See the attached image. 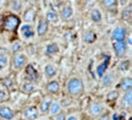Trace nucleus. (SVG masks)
<instances>
[{
  "mask_svg": "<svg viewBox=\"0 0 132 120\" xmlns=\"http://www.w3.org/2000/svg\"><path fill=\"white\" fill-rule=\"evenodd\" d=\"M66 92L70 97L80 98L85 93V83L81 77L72 76L66 82Z\"/></svg>",
  "mask_w": 132,
  "mask_h": 120,
  "instance_id": "obj_1",
  "label": "nucleus"
},
{
  "mask_svg": "<svg viewBox=\"0 0 132 120\" xmlns=\"http://www.w3.org/2000/svg\"><path fill=\"white\" fill-rule=\"evenodd\" d=\"M10 64H11V67L14 69L15 71L23 70L26 67V65L28 64V57L23 53L14 54L11 57V59H10Z\"/></svg>",
  "mask_w": 132,
  "mask_h": 120,
  "instance_id": "obj_2",
  "label": "nucleus"
},
{
  "mask_svg": "<svg viewBox=\"0 0 132 120\" xmlns=\"http://www.w3.org/2000/svg\"><path fill=\"white\" fill-rule=\"evenodd\" d=\"M128 45L126 41H121V42H113V50L115 57L119 59H125L128 53Z\"/></svg>",
  "mask_w": 132,
  "mask_h": 120,
  "instance_id": "obj_3",
  "label": "nucleus"
},
{
  "mask_svg": "<svg viewBox=\"0 0 132 120\" xmlns=\"http://www.w3.org/2000/svg\"><path fill=\"white\" fill-rule=\"evenodd\" d=\"M127 36H128V31L125 26H116V27L111 31V41H113V42L126 41Z\"/></svg>",
  "mask_w": 132,
  "mask_h": 120,
  "instance_id": "obj_4",
  "label": "nucleus"
},
{
  "mask_svg": "<svg viewBox=\"0 0 132 120\" xmlns=\"http://www.w3.org/2000/svg\"><path fill=\"white\" fill-rule=\"evenodd\" d=\"M21 23V20H20L19 16H16V15L11 14L9 16H6L4 20V28L6 31H9V32H12L15 29L17 28Z\"/></svg>",
  "mask_w": 132,
  "mask_h": 120,
  "instance_id": "obj_5",
  "label": "nucleus"
},
{
  "mask_svg": "<svg viewBox=\"0 0 132 120\" xmlns=\"http://www.w3.org/2000/svg\"><path fill=\"white\" fill-rule=\"evenodd\" d=\"M23 70H24L26 81H31V82H33V83H36V82L39 81V72H38V70L33 66L32 64L28 62Z\"/></svg>",
  "mask_w": 132,
  "mask_h": 120,
  "instance_id": "obj_6",
  "label": "nucleus"
},
{
  "mask_svg": "<svg viewBox=\"0 0 132 120\" xmlns=\"http://www.w3.org/2000/svg\"><path fill=\"white\" fill-rule=\"evenodd\" d=\"M118 101L120 108H122L123 110H130L132 107V91L122 93V96L119 97Z\"/></svg>",
  "mask_w": 132,
  "mask_h": 120,
  "instance_id": "obj_7",
  "label": "nucleus"
},
{
  "mask_svg": "<svg viewBox=\"0 0 132 120\" xmlns=\"http://www.w3.org/2000/svg\"><path fill=\"white\" fill-rule=\"evenodd\" d=\"M16 118V111L7 104H0V119L14 120Z\"/></svg>",
  "mask_w": 132,
  "mask_h": 120,
  "instance_id": "obj_8",
  "label": "nucleus"
},
{
  "mask_svg": "<svg viewBox=\"0 0 132 120\" xmlns=\"http://www.w3.org/2000/svg\"><path fill=\"white\" fill-rule=\"evenodd\" d=\"M20 34L23 39L28 41V39H32L36 36V29L33 28V26L31 23L21 25L20 26Z\"/></svg>",
  "mask_w": 132,
  "mask_h": 120,
  "instance_id": "obj_9",
  "label": "nucleus"
},
{
  "mask_svg": "<svg viewBox=\"0 0 132 120\" xmlns=\"http://www.w3.org/2000/svg\"><path fill=\"white\" fill-rule=\"evenodd\" d=\"M22 116L24 120H37L39 118V111L38 107L36 106H28L22 110Z\"/></svg>",
  "mask_w": 132,
  "mask_h": 120,
  "instance_id": "obj_10",
  "label": "nucleus"
},
{
  "mask_svg": "<svg viewBox=\"0 0 132 120\" xmlns=\"http://www.w3.org/2000/svg\"><path fill=\"white\" fill-rule=\"evenodd\" d=\"M100 82L103 87H111L116 82V75L114 71H106L103 76L100 77Z\"/></svg>",
  "mask_w": 132,
  "mask_h": 120,
  "instance_id": "obj_11",
  "label": "nucleus"
},
{
  "mask_svg": "<svg viewBox=\"0 0 132 120\" xmlns=\"http://www.w3.org/2000/svg\"><path fill=\"white\" fill-rule=\"evenodd\" d=\"M116 90L121 92H130L132 91V78L131 76H123L122 78H120L118 86H116Z\"/></svg>",
  "mask_w": 132,
  "mask_h": 120,
  "instance_id": "obj_12",
  "label": "nucleus"
},
{
  "mask_svg": "<svg viewBox=\"0 0 132 120\" xmlns=\"http://www.w3.org/2000/svg\"><path fill=\"white\" fill-rule=\"evenodd\" d=\"M104 109H105V108H104L103 103L95 101L89 106L88 111H89V114L93 116V118H99L100 115H103L104 114Z\"/></svg>",
  "mask_w": 132,
  "mask_h": 120,
  "instance_id": "obj_13",
  "label": "nucleus"
},
{
  "mask_svg": "<svg viewBox=\"0 0 132 120\" xmlns=\"http://www.w3.org/2000/svg\"><path fill=\"white\" fill-rule=\"evenodd\" d=\"M49 31V22L44 17H39L37 23V28H36V34H38L39 37H44Z\"/></svg>",
  "mask_w": 132,
  "mask_h": 120,
  "instance_id": "obj_14",
  "label": "nucleus"
},
{
  "mask_svg": "<svg viewBox=\"0 0 132 120\" xmlns=\"http://www.w3.org/2000/svg\"><path fill=\"white\" fill-rule=\"evenodd\" d=\"M52 102H53V98L50 96H45L44 98H42V101L39 103V107H38L39 115H47L48 111H49V108H50Z\"/></svg>",
  "mask_w": 132,
  "mask_h": 120,
  "instance_id": "obj_15",
  "label": "nucleus"
},
{
  "mask_svg": "<svg viewBox=\"0 0 132 120\" xmlns=\"http://www.w3.org/2000/svg\"><path fill=\"white\" fill-rule=\"evenodd\" d=\"M43 72H44V76L47 77L48 80H54V77H56L59 70L54 64H47L44 66V71Z\"/></svg>",
  "mask_w": 132,
  "mask_h": 120,
  "instance_id": "obj_16",
  "label": "nucleus"
},
{
  "mask_svg": "<svg viewBox=\"0 0 132 120\" xmlns=\"http://www.w3.org/2000/svg\"><path fill=\"white\" fill-rule=\"evenodd\" d=\"M45 91L49 94H57L60 92V82L57 80H50L45 85Z\"/></svg>",
  "mask_w": 132,
  "mask_h": 120,
  "instance_id": "obj_17",
  "label": "nucleus"
},
{
  "mask_svg": "<svg viewBox=\"0 0 132 120\" xmlns=\"http://www.w3.org/2000/svg\"><path fill=\"white\" fill-rule=\"evenodd\" d=\"M72 16H73V9L71 5H65L59 12V19H61L62 21H69L72 19Z\"/></svg>",
  "mask_w": 132,
  "mask_h": 120,
  "instance_id": "obj_18",
  "label": "nucleus"
},
{
  "mask_svg": "<svg viewBox=\"0 0 132 120\" xmlns=\"http://www.w3.org/2000/svg\"><path fill=\"white\" fill-rule=\"evenodd\" d=\"M10 65V55L6 49H0V71L5 70Z\"/></svg>",
  "mask_w": 132,
  "mask_h": 120,
  "instance_id": "obj_19",
  "label": "nucleus"
},
{
  "mask_svg": "<svg viewBox=\"0 0 132 120\" xmlns=\"http://www.w3.org/2000/svg\"><path fill=\"white\" fill-rule=\"evenodd\" d=\"M60 53V47H59V44L55 43V42H52V43H49L45 47V50H44V54L47 55V57H55L57 54Z\"/></svg>",
  "mask_w": 132,
  "mask_h": 120,
  "instance_id": "obj_20",
  "label": "nucleus"
},
{
  "mask_svg": "<svg viewBox=\"0 0 132 120\" xmlns=\"http://www.w3.org/2000/svg\"><path fill=\"white\" fill-rule=\"evenodd\" d=\"M97 33H95L93 29H87V31H85L83 32V34H82V39H83V42L87 44H92L94 43L95 41H97Z\"/></svg>",
  "mask_w": 132,
  "mask_h": 120,
  "instance_id": "obj_21",
  "label": "nucleus"
},
{
  "mask_svg": "<svg viewBox=\"0 0 132 120\" xmlns=\"http://www.w3.org/2000/svg\"><path fill=\"white\" fill-rule=\"evenodd\" d=\"M60 111H62V104L59 101L53 99L52 104H50V108H49V111H48V114L53 118V116H55L56 114H59Z\"/></svg>",
  "mask_w": 132,
  "mask_h": 120,
  "instance_id": "obj_22",
  "label": "nucleus"
},
{
  "mask_svg": "<svg viewBox=\"0 0 132 120\" xmlns=\"http://www.w3.org/2000/svg\"><path fill=\"white\" fill-rule=\"evenodd\" d=\"M36 17H37V14H36V10L34 9H27L26 11H24L23 14V21L24 23H31L32 25V22H34L36 21Z\"/></svg>",
  "mask_w": 132,
  "mask_h": 120,
  "instance_id": "obj_23",
  "label": "nucleus"
},
{
  "mask_svg": "<svg viewBox=\"0 0 132 120\" xmlns=\"http://www.w3.org/2000/svg\"><path fill=\"white\" fill-rule=\"evenodd\" d=\"M37 90V85L33 83L31 81H24L22 85H21V91L23 92L24 94H31Z\"/></svg>",
  "mask_w": 132,
  "mask_h": 120,
  "instance_id": "obj_24",
  "label": "nucleus"
},
{
  "mask_svg": "<svg viewBox=\"0 0 132 120\" xmlns=\"http://www.w3.org/2000/svg\"><path fill=\"white\" fill-rule=\"evenodd\" d=\"M131 17H132V5L128 4L127 7H123L120 12V19L125 21V22H128L131 21Z\"/></svg>",
  "mask_w": 132,
  "mask_h": 120,
  "instance_id": "obj_25",
  "label": "nucleus"
},
{
  "mask_svg": "<svg viewBox=\"0 0 132 120\" xmlns=\"http://www.w3.org/2000/svg\"><path fill=\"white\" fill-rule=\"evenodd\" d=\"M109 61H110V58H109V57H106V59H105L103 62H100L98 66H97V75H98L99 77H102L105 72L108 71Z\"/></svg>",
  "mask_w": 132,
  "mask_h": 120,
  "instance_id": "obj_26",
  "label": "nucleus"
},
{
  "mask_svg": "<svg viewBox=\"0 0 132 120\" xmlns=\"http://www.w3.org/2000/svg\"><path fill=\"white\" fill-rule=\"evenodd\" d=\"M44 19L47 20L49 23H50V22H56V21H59V14H57L55 10L49 9V10H47L45 17H44Z\"/></svg>",
  "mask_w": 132,
  "mask_h": 120,
  "instance_id": "obj_27",
  "label": "nucleus"
},
{
  "mask_svg": "<svg viewBox=\"0 0 132 120\" xmlns=\"http://www.w3.org/2000/svg\"><path fill=\"white\" fill-rule=\"evenodd\" d=\"M119 97H120V92L118 90H113V91H110L106 94V102L110 103V104H114V103H116L119 99Z\"/></svg>",
  "mask_w": 132,
  "mask_h": 120,
  "instance_id": "obj_28",
  "label": "nucleus"
},
{
  "mask_svg": "<svg viewBox=\"0 0 132 120\" xmlns=\"http://www.w3.org/2000/svg\"><path fill=\"white\" fill-rule=\"evenodd\" d=\"M100 4L105 10H113L115 7H118L119 0H102Z\"/></svg>",
  "mask_w": 132,
  "mask_h": 120,
  "instance_id": "obj_29",
  "label": "nucleus"
},
{
  "mask_svg": "<svg viewBox=\"0 0 132 120\" xmlns=\"http://www.w3.org/2000/svg\"><path fill=\"white\" fill-rule=\"evenodd\" d=\"M89 17L93 22L99 23V22H102V20H103V15H102V12H100V10L99 9H93L92 11H90Z\"/></svg>",
  "mask_w": 132,
  "mask_h": 120,
  "instance_id": "obj_30",
  "label": "nucleus"
},
{
  "mask_svg": "<svg viewBox=\"0 0 132 120\" xmlns=\"http://www.w3.org/2000/svg\"><path fill=\"white\" fill-rule=\"evenodd\" d=\"M130 67H131V61H130V59H126V58H125V59H122V61L119 64L118 71L125 74V72H127L128 70H130Z\"/></svg>",
  "mask_w": 132,
  "mask_h": 120,
  "instance_id": "obj_31",
  "label": "nucleus"
},
{
  "mask_svg": "<svg viewBox=\"0 0 132 120\" xmlns=\"http://www.w3.org/2000/svg\"><path fill=\"white\" fill-rule=\"evenodd\" d=\"M11 54L14 55V54H19V53H22V50H23V44L22 42H20V41H16L14 43L11 44Z\"/></svg>",
  "mask_w": 132,
  "mask_h": 120,
  "instance_id": "obj_32",
  "label": "nucleus"
},
{
  "mask_svg": "<svg viewBox=\"0 0 132 120\" xmlns=\"http://www.w3.org/2000/svg\"><path fill=\"white\" fill-rule=\"evenodd\" d=\"M10 7L15 12H20L22 10V1L21 0H12L11 4H10Z\"/></svg>",
  "mask_w": 132,
  "mask_h": 120,
  "instance_id": "obj_33",
  "label": "nucleus"
},
{
  "mask_svg": "<svg viewBox=\"0 0 132 120\" xmlns=\"http://www.w3.org/2000/svg\"><path fill=\"white\" fill-rule=\"evenodd\" d=\"M3 85L5 86V90H11V88L15 87V80H12L10 76H7L6 78H4Z\"/></svg>",
  "mask_w": 132,
  "mask_h": 120,
  "instance_id": "obj_34",
  "label": "nucleus"
},
{
  "mask_svg": "<svg viewBox=\"0 0 132 120\" xmlns=\"http://www.w3.org/2000/svg\"><path fill=\"white\" fill-rule=\"evenodd\" d=\"M7 90H0V104H3L6 99H7Z\"/></svg>",
  "mask_w": 132,
  "mask_h": 120,
  "instance_id": "obj_35",
  "label": "nucleus"
},
{
  "mask_svg": "<svg viewBox=\"0 0 132 120\" xmlns=\"http://www.w3.org/2000/svg\"><path fill=\"white\" fill-rule=\"evenodd\" d=\"M65 118H66V114H65V111L64 110L60 111V113L56 114L55 116H53V119L54 120H65Z\"/></svg>",
  "mask_w": 132,
  "mask_h": 120,
  "instance_id": "obj_36",
  "label": "nucleus"
},
{
  "mask_svg": "<svg viewBox=\"0 0 132 120\" xmlns=\"http://www.w3.org/2000/svg\"><path fill=\"white\" fill-rule=\"evenodd\" d=\"M65 120H80V116L77 114H70V115H66Z\"/></svg>",
  "mask_w": 132,
  "mask_h": 120,
  "instance_id": "obj_37",
  "label": "nucleus"
},
{
  "mask_svg": "<svg viewBox=\"0 0 132 120\" xmlns=\"http://www.w3.org/2000/svg\"><path fill=\"white\" fill-rule=\"evenodd\" d=\"M99 118H100L99 120H111V118H110V115H109V114H106V115H105V114H103V115H100Z\"/></svg>",
  "mask_w": 132,
  "mask_h": 120,
  "instance_id": "obj_38",
  "label": "nucleus"
},
{
  "mask_svg": "<svg viewBox=\"0 0 132 120\" xmlns=\"http://www.w3.org/2000/svg\"><path fill=\"white\" fill-rule=\"evenodd\" d=\"M127 120H131V118H128V119H127Z\"/></svg>",
  "mask_w": 132,
  "mask_h": 120,
  "instance_id": "obj_39",
  "label": "nucleus"
},
{
  "mask_svg": "<svg viewBox=\"0 0 132 120\" xmlns=\"http://www.w3.org/2000/svg\"><path fill=\"white\" fill-rule=\"evenodd\" d=\"M0 3H1V0H0Z\"/></svg>",
  "mask_w": 132,
  "mask_h": 120,
  "instance_id": "obj_40",
  "label": "nucleus"
}]
</instances>
